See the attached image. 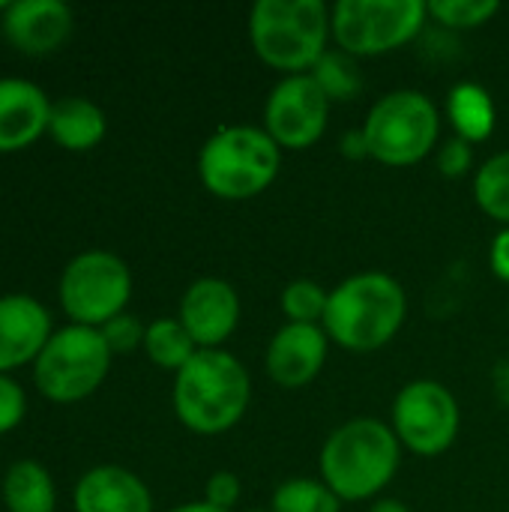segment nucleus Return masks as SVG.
<instances>
[{
  "label": "nucleus",
  "instance_id": "obj_1",
  "mask_svg": "<svg viewBox=\"0 0 509 512\" xmlns=\"http://www.w3.org/2000/svg\"><path fill=\"white\" fill-rule=\"evenodd\" d=\"M408 318V294L399 279L363 270L342 279L327 300L324 333L345 351H378L393 342Z\"/></svg>",
  "mask_w": 509,
  "mask_h": 512
},
{
  "label": "nucleus",
  "instance_id": "obj_2",
  "mask_svg": "<svg viewBox=\"0 0 509 512\" xmlns=\"http://www.w3.org/2000/svg\"><path fill=\"white\" fill-rule=\"evenodd\" d=\"M252 399V381L246 366L225 348L198 351L177 375L171 387V405L177 420L204 438L234 429Z\"/></svg>",
  "mask_w": 509,
  "mask_h": 512
},
{
  "label": "nucleus",
  "instance_id": "obj_3",
  "mask_svg": "<svg viewBox=\"0 0 509 512\" xmlns=\"http://www.w3.org/2000/svg\"><path fill=\"white\" fill-rule=\"evenodd\" d=\"M402 462V444L378 417H354L336 426L321 447V480L342 504L369 501L393 483Z\"/></svg>",
  "mask_w": 509,
  "mask_h": 512
},
{
  "label": "nucleus",
  "instance_id": "obj_4",
  "mask_svg": "<svg viewBox=\"0 0 509 512\" xmlns=\"http://www.w3.org/2000/svg\"><path fill=\"white\" fill-rule=\"evenodd\" d=\"M330 39V6L324 0H258L249 12L252 51L285 75L312 72Z\"/></svg>",
  "mask_w": 509,
  "mask_h": 512
},
{
  "label": "nucleus",
  "instance_id": "obj_5",
  "mask_svg": "<svg viewBox=\"0 0 509 512\" xmlns=\"http://www.w3.org/2000/svg\"><path fill=\"white\" fill-rule=\"evenodd\" d=\"M282 168V147L264 126H222L198 150V177L222 201H249L273 186Z\"/></svg>",
  "mask_w": 509,
  "mask_h": 512
},
{
  "label": "nucleus",
  "instance_id": "obj_6",
  "mask_svg": "<svg viewBox=\"0 0 509 512\" xmlns=\"http://www.w3.org/2000/svg\"><path fill=\"white\" fill-rule=\"evenodd\" d=\"M360 129L366 135L369 159L387 168H408L435 150L441 135V114L423 90L402 87L381 96L369 108Z\"/></svg>",
  "mask_w": 509,
  "mask_h": 512
},
{
  "label": "nucleus",
  "instance_id": "obj_7",
  "mask_svg": "<svg viewBox=\"0 0 509 512\" xmlns=\"http://www.w3.org/2000/svg\"><path fill=\"white\" fill-rule=\"evenodd\" d=\"M111 348L96 327L66 324L57 327L36 357L33 384L39 396L54 405H75L90 399L111 372Z\"/></svg>",
  "mask_w": 509,
  "mask_h": 512
},
{
  "label": "nucleus",
  "instance_id": "obj_8",
  "mask_svg": "<svg viewBox=\"0 0 509 512\" xmlns=\"http://www.w3.org/2000/svg\"><path fill=\"white\" fill-rule=\"evenodd\" d=\"M132 270L108 249H84L72 255L57 282V300L69 324L102 330L123 315L132 300Z\"/></svg>",
  "mask_w": 509,
  "mask_h": 512
},
{
  "label": "nucleus",
  "instance_id": "obj_9",
  "mask_svg": "<svg viewBox=\"0 0 509 512\" xmlns=\"http://www.w3.org/2000/svg\"><path fill=\"white\" fill-rule=\"evenodd\" d=\"M426 18L423 0H339L330 6V36L351 57H378L408 45Z\"/></svg>",
  "mask_w": 509,
  "mask_h": 512
},
{
  "label": "nucleus",
  "instance_id": "obj_10",
  "mask_svg": "<svg viewBox=\"0 0 509 512\" xmlns=\"http://www.w3.org/2000/svg\"><path fill=\"white\" fill-rule=\"evenodd\" d=\"M390 426L402 450H411L423 459H435L456 444L462 411L450 387L432 378H417L396 393Z\"/></svg>",
  "mask_w": 509,
  "mask_h": 512
},
{
  "label": "nucleus",
  "instance_id": "obj_11",
  "mask_svg": "<svg viewBox=\"0 0 509 512\" xmlns=\"http://www.w3.org/2000/svg\"><path fill=\"white\" fill-rule=\"evenodd\" d=\"M330 105L333 102L309 72L285 75L267 93L264 129L282 150H309L327 132Z\"/></svg>",
  "mask_w": 509,
  "mask_h": 512
},
{
  "label": "nucleus",
  "instance_id": "obj_12",
  "mask_svg": "<svg viewBox=\"0 0 509 512\" xmlns=\"http://www.w3.org/2000/svg\"><path fill=\"white\" fill-rule=\"evenodd\" d=\"M177 318L198 351L222 348L240 324V294L228 279L201 276L183 291Z\"/></svg>",
  "mask_w": 509,
  "mask_h": 512
},
{
  "label": "nucleus",
  "instance_id": "obj_13",
  "mask_svg": "<svg viewBox=\"0 0 509 512\" xmlns=\"http://www.w3.org/2000/svg\"><path fill=\"white\" fill-rule=\"evenodd\" d=\"M72 27L75 15L63 0H9L0 12L3 39L27 57L54 54L69 42Z\"/></svg>",
  "mask_w": 509,
  "mask_h": 512
},
{
  "label": "nucleus",
  "instance_id": "obj_14",
  "mask_svg": "<svg viewBox=\"0 0 509 512\" xmlns=\"http://www.w3.org/2000/svg\"><path fill=\"white\" fill-rule=\"evenodd\" d=\"M327 351L330 336L321 324H282L267 342L264 366L282 390H303L321 375Z\"/></svg>",
  "mask_w": 509,
  "mask_h": 512
},
{
  "label": "nucleus",
  "instance_id": "obj_15",
  "mask_svg": "<svg viewBox=\"0 0 509 512\" xmlns=\"http://www.w3.org/2000/svg\"><path fill=\"white\" fill-rule=\"evenodd\" d=\"M54 333L45 303L33 294H0V375L33 366Z\"/></svg>",
  "mask_w": 509,
  "mask_h": 512
},
{
  "label": "nucleus",
  "instance_id": "obj_16",
  "mask_svg": "<svg viewBox=\"0 0 509 512\" xmlns=\"http://www.w3.org/2000/svg\"><path fill=\"white\" fill-rule=\"evenodd\" d=\"M48 93L18 75H0V153H18L48 135Z\"/></svg>",
  "mask_w": 509,
  "mask_h": 512
},
{
  "label": "nucleus",
  "instance_id": "obj_17",
  "mask_svg": "<svg viewBox=\"0 0 509 512\" xmlns=\"http://www.w3.org/2000/svg\"><path fill=\"white\" fill-rule=\"evenodd\" d=\"M75 512H153L147 483L123 465H96L75 480Z\"/></svg>",
  "mask_w": 509,
  "mask_h": 512
},
{
  "label": "nucleus",
  "instance_id": "obj_18",
  "mask_svg": "<svg viewBox=\"0 0 509 512\" xmlns=\"http://www.w3.org/2000/svg\"><path fill=\"white\" fill-rule=\"evenodd\" d=\"M108 135V117L105 111L87 99V96H60L51 99L48 114V138L69 150V153H87L99 147Z\"/></svg>",
  "mask_w": 509,
  "mask_h": 512
},
{
  "label": "nucleus",
  "instance_id": "obj_19",
  "mask_svg": "<svg viewBox=\"0 0 509 512\" xmlns=\"http://www.w3.org/2000/svg\"><path fill=\"white\" fill-rule=\"evenodd\" d=\"M0 498L6 512H54L57 486L45 465L36 459L12 462L0 477Z\"/></svg>",
  "mask_w": 509,
  "mask_h": 512
},
{
  "label": "nucleus",
  "instance_id": "obj_20",
  "mask_svg": "<svg viewBox=\"0 0 509 512\" xmlns=\"http://www.w3.org/2000/svg\"><path fill=\"white\" fill-rule=\"evenodd\" d=\"M447 117L459 138L480 144L495 132L498 108L492 93L477 81H459L447 96Z\"/></svg>",
  "mask_w": 509,
  "mask_h": 512
},
{
  "label": "nucleus",
  "instance_id": "obj_21",
  "mask_svg": "<svg viewBox=\"0 0 509 512\" xmlns=\"http://www.w3.org/2000/svg\"><path fill=\"white\" fill-rule=\"evenodd\" d=\"M144 354L156 369L177 375L198 354V345L186 333L180 318H156L144 330Z\"/></svg>",
  "mask_w": 509,
  "mask_h": 512
},
{
  "label": "nucleus",
  "instance_id": "obj_22",
  "mask_svg": "<svg viewBox=\"0 0 509 512\" xmlns=\"http://www.w3.org/2000/svg\"><path fill=\"white\" fill-rule=\"evenodd\" d=\"M474 201L486 216L509 228V150L489 156L474 171Z\"/></svg>",
  "mask_w": 509,
  "mask_h": 512
},
{
  "label": "nucleus",
  "instance_id": "obj_23",
  "mask_svg": "<svg viewBox=\"0 0 509 512\" xmlns=\"http://www.w3.org/2000/svg\"><path fill=\"white\" fill-rule=\"evenodd\" d=\"M270 512H342V501L324 480L294 477L276 486Z\"/></svg>",
  "mask_w": 509,
  "mask_h": 512
},
{
  "label": "nucleus",
  "instance_id": "obj_24",
  "mask_svg": "<svg viewBox=\"0 0 509 512\" xmlns=\"http://www.w3.org/2000/svg\"><path fill=\"white\" fill-rule=\"evenodd\" d=\"M309 75L318 81V87L324 90V96L330 102H348L363 90V75H360L357 57H351L339 48H327Z\"/></svg>",
  "mask_w": 509,
  "mask_h": 512
},
{
  "label": "nucleus",
  "instance_id": "obj_25",
  "mask_svg": "<svg viewBox=\"0 0 509 512\" xmlns=\"http://www.w3.org/2000/svg\"><path fill=\"white\" fill-rule=\"evenodd\" d=\"M327 300L330 291L315 279H291L279 294L285 324H321L327 312Z\"/></svg>",
  "mask_w": 509,
  "mask_h": 512
},
{
  "label": "nucleus",
  "instance_id": "obj_26",
  "mask_svg": "<svg viewBox=\"0 0 509 512\" xmlns=\"http://www.w3.org/2000/svg\"><path fill=\"white\" fill-rule=\"evenodd\" d=\"M426 6H429V18H435L438 24H444L450 30L483 27L501 12L498 0H432Z\"/></svg>",
  "mask_w": 509,
  "mask_h": 512
},
{
  "label": "nucleus",
  "instance_id": "obj_27",
  "mask_svg": "<svg viewBox=\"0 0 509 512\" xmlns=\"http://www.w3.org/2000/svg\"><path fill=\"white\" fill-rule=\"evenodd\" d=\"M144 330H147V327H144L135 315L123 312V315L111 318V321L102 327V336H105L111 354H129V351H135V348H144Z\"/></svg>",
  "mask_w": 509,
  "mask_h": 512
},
{
  "label": "nucleus",
  "instance_id": "obj_28",
  "mask_svg": "<svg viewBox=\"0 0 509 512\" xmlns=\"http://www.w3.org/2000/svg\"><path fill=\"white\" fill-rule=\"evenodd\" d=\"M27 417V393L12 375H0V438L15 432Z\"/></svg>",
  "mask_w": 509,
  "mask_h": 512
},
{
  "label": "nucleus",
  "instance_id": "obj_29",
  "mask_svg": "<svg viewBox=\"0 0 509 512\" xmlns=\"http://www.w3.org/2000/svg\"><path fill=\"white\" fill-rule=\"evenodd\" d=\"M243 498V483L234 471H216L207 477V486H204V501L210 507L222 512H234L237 504Z\"/></svg>",
  "mask_w": 509,
  "mask_h": 512
},
{
  "label": "nucleus",
  "instance_id": "obj_30",
  "mask_svg": "<svg viewBox=\"0 0 509 512\" xmlns=\"http://www.w3.org/2000/svg\"><path fill=\"white\" fill-rule=\"evenodd\" d=\"M471 168H474V144L471 141L453 135L450 141H444L438 147V171L444 177L459 180V177L471 174Z\"/></svg>",
  "mask_w": 509,
  "mask_h": 512
},
{
  "label": "nucleus",
  "instance_id": "obj_31",
  "mask_svg": "<svg viewBox=\"0 0 509 512\" xmlns=\"http://www.w3.org/2000/svg\"><path fill=\"white\" fill-rule=\"evenodd\" d=\"M489 264H492V273L509 285V228H501L495 234L492 249H489Z\"/></svg>",
  "mask_w": 509,
  "mask_h": 512
},
{
  "label": "nucleus",
  "instance_id": "obj_32",
  "mask_svg": "<svg viewBox=\"0 0 509 512\" xmlns=\"http://www.w3.org/2000/svg\"><path fill=\"white\" fill-rule=\"evenodd\" d=\"M339 150H342L348 159H363V156H369V147H366V135H363V129H348V132L342 135Z\"/></svg>",
  "mask_w": 509,
  "mask_h": 512
},
{
  "label": "nucleus",
  "instance_id": "obj_33",
  "mask_svg": "<svg viewBox=\"0 0 509 512\" xmlns=\"http://www.w3.org/2000/svg\"><path fill=\"white\" fill-rule=\"evenodd\" d=\"M369 512H411L399 498H378L372 507H369Z\"/></svg>",
  "mask_w": 509,
  "mask_h": 512
},
{
  "label": "nucleus",
  "instance_id": "obj_34",
  "mask_svg": "<svg viewBox=\"0 0 509 512\" xmlns=\"http://www.w3.org/2000/svg\"><path fill=\"white\" fill-rule=\"evenodd\" d=\"M168 512H222V510L210 507L207 501H192V504H180V507H174V510H168Z\"/></svg>",
  "mask_w": 509,
  "mask_h": 512
},
{
  "label": "nucleus",
  "instance_id": "obj_35",
  "mask_svg": "<svg viewBox=\"0 0 509 512\" xmlns=\"http://www.w3.org/2000/svg\"><path fill=\"white\" fill-rule=\"evenodd\" d=\"M249 512H270V510H249Z\"/></svg>",
  "mask_w": 509,
  "mask_h": 512
}]
</instances>
